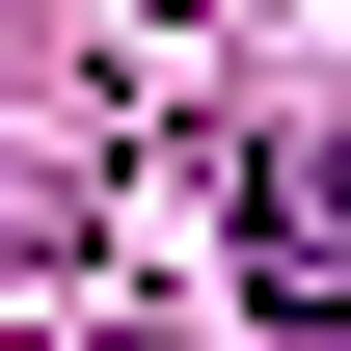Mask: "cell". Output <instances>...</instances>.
I'll list each match as a JSON object with an SVG mask.
<instances>
[{
  "instance_id": "1",
  "label": "cell",
  "mask_w": 351,
  "mask_h": 351,
  "mask_svg": "<svg viewBox=\"0 0 351 351\" xmlns=\"http://www.w3.org/2000/svg\"><path fill=\"white\" fill-rule=\"evenodd\" d=\"M243 270L351 324V135H298V162H243Z\"/></svg>"
}]
</instances>
